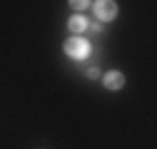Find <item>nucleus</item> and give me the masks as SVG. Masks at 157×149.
Returning <instances> with one entry per match:
<instances>
[{"label": "nucleus", "mask_w": 157, "mask_h": 149, "mask_svg": "<svg viewBox=\"0 0 157 149\" xmlns=\"http://www.w3.org/2000/svg\"><path fill=\"white\" fill-rule=\"evenodd\" d=\"M102 85H105L107 89H122V87H125V74H122V72H117V70H112V72L105 74Z\"/></svg>", "instance_id": "7ed1b4c3"}, {"label": "nucleus", "mask_w": 157, "mask_h": 149, "mask_svg": "<svg viewBox=\"0 0 157 149\" xmlns=\"http://www.w3.org/2000/svg\"><path fill=\"white\" fill-rule=\"evenodd\" d=\"M85 74H87L90 80H97V77H100V67H95V65H92V67L85 70Z\"/></svg>", "instance_id": "39448f33"}, {"label": "nucleus", "mask_w": 157, "mask_h": 149, "mask_svg": "<svg viewBox=\"0 0 157 149\" xmlns=\"http://www.w3.org/2000/svg\"><path fill=\"white\" fill-rule=\"evenodd\" d=\"M92 10L97 15V20L105 23V20H112V17L117 15V5L112 3V0H100V3H92Z\"/></svg>", "instance_id": "f03ea898"}, {"label": "nucleus", "mask_w": 157, "mask_h": 149, "mask_svg": "<svg viewBox=\"0 0 157 149\" xmlns=\"http://www.w3.org/2000/svg\"><path fill=\"white\" fill-rule=\"evenodd\" d=\"M65 52L70 55V57H77V60H82L85 55L90 52V42H85L82 37H70V40L65 42Z\"/></svg>", "instance_id": "f257e3e1"}, {"label": "nucleus", "mask_w": 157, "mask_h": 149, "mask_svg": "<svg viewBox=\"0 0 157 149\" xmlns=\"http://www.w3.org/2000/svg\"><path fill=\"white\" fill-rule=\"evenodd\" d=\"M87 5H90V3H85V0H72V3H70L72 10H85Z\"/></svg>", "instance_id": "423d86ee"}, {"label": "nucleus", "mask_w": 157, "mask_h": 149, "mask_svg": "<svg viewBox=\"0 0 157 149\" xmlns=\"http://www.w3.org/2000/svg\"><path fill=\"white\" fill-rule=\"evenodd\" d=\"M87 25H90V23L85 20V15H72V17H70V23H67V27H70L75 35H82V32L87 30Z\"/></svg>", "instance_id": "20e7f679"}, {"label": "nucleus", "mask_w": 157, "mask_h": 149, "mask_svg": "<svg viewBox=\"0 0 157 149\" xmlns=\"http://www.w3.org/2000/svg\"><path fill=\"white\" fill-rule=\"evenodd\" d=\"M87 30H90L92 35H100V30H102V27H100V25H87Z\"/></svg>", "instance_id": "0eeeda50"}]
</instances>
